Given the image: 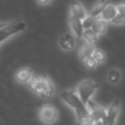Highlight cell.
<instances>
[{
	"label": "cell",
	"mask_w": 125,
	"mask_h": 125,
	"mask_svg": "<svg viewBox=\"0 0 125 125\" xmlns=\"http://www.w3.org/2000/svg\"><path fill=\"white\" fill-rule=\"evenodd\" d=\"M74 90L80 100L87 105L89 102L93 101V97L99 90V84L93 78H85L76 85Z\"/></svg>",
	"instance_id": "7a4b0ae2"
},
{
	"label": "cell",
	"mask_w": 125,
	"mask_h": 125,
	"mask_svg": "<svg viewBox=\"0 0 125 125\" xmlns=\"http://www.w3.org/2000/svg\"><path fill=\"white\" fill-rule=\"evenodd\" d=\"M109 23H111L113 25H124L125 24V15L117 14Z\"/></svg>",
	"instance_id": "7402d4cb"
},
{
	"label": "cell",
	"mask_w": 125,
	"mask_h": 125,
	"mask_svg": "<svg viewBox=\"0 0 125 125\" xmlns=\"http://www.w3.org/2000/svg\"><path fill=\"white\" fill-rule=\"evenodd\" d=\"M92 57L98 62V63H104L106 61V54L104 53V51H103L102 49H98L96 48V50L94 51Z\"/></svg>",
	"instance_id": "d6986e66"
},
{
	"label": "cell",
	"mask_w": 125,
	"mask_h": 125,
	"mask_svg": "<svg viewBox=\"0 0 125 125\" xmlns=\"http://www.w3.org/2000/svg\"><path fill=\"white\" fill-rule=\"evenodd\" d=\"M106 78H107V81L110 84L116 85V84H118L121 81V79H122V73H121L120 69L113 67V68H110L107 71Z\"/></svg>",
	"instance_id": "9a60e30c"
},
{
	"label": "cell",
	"mask_w": 125,
	"mask_h": 125,
	"mask_svg": "<svg viewBox=\"0 0 125 125\" xmlns=\"http://www.w3.org/2000/svg\"><path fill=\"white\" fill-rule=\"evenodd\" d=\"M99 36L95 33V31L90 28V29H84L83 34H82V39L89 44H95V42L98 40Z\"/></svg>",
	"instance_id": "e0dca14e"
},
{
	"label": "cell",
	"mask_w": 125,
	"mask_h": 125,
	"mask_svg": "<svg viewBox=\"0 0 125 125\" xmlns=\"http://www.w3.org/2000/svg\"><path fill=\"white\" fill-rule=\"evenodd\" d=\"M117 14L118 13H117V10H116V5L111 4V3H108L105 6V8L104 9V11L102 12L101 16L98 19L103 20V21H107V22H110Z\"/></svg>",
	"instance_id": "7c38bea8"
},
{
	"label": "cell",
	"mask_w": 125,
	"mask_h": 125,
	"mask_svg": "<svg viewBox=\"0 0 125 125\" xmlns=\"http://www.w3.org/2000/svg\"><path fill=\"white\" fill-rule=\"evenodd\" d=\"M50 81H51V79L48 77L38 76V77H33L28 84H29V88L31 89V91L40 97L46 90Z\"/></svg>",
	"instance_id": "52a82bcc"
},
{
	"label": "cell",
	"mask_w": 125,
	"mask_h": 125,
	"mask_svg": "<svg viewBox=\"0 0 125 125\" xmlns=\"http://www.w3.org/2000/svg\"><path fill=\"white\" fill-rule=\"evenodd\" d=\"M26 28V23L22 21H14L12 22H9L8 25L0 29V44L9 39L10 37L23 31Z\"/></svg>",
	"instance_id": "3957f363"
},
{
	"label": "cell",
	"mask_w": 125,
	"mask_h": 125,
	"mask_svg": "<svg viewBox=\"0 0 125 125\" xmlns=\"http://www.w3.org/2000/svg\"><path fill=\"white\" fill-rule=\"evenodd\" d=\"M96 20H97L96 18H94V17L88 15L85 19L82 20L83 28H84V29H90V28H92V26H93V24H94V22H95Z\"/></svg>",
	"instance_id": "44dd1931"
},
{
	"label": "cell",
	"mask_w": 125,
	"mask_h": 125,
	"mask_svg": "<svg viewBox=\"0 0 125 125\" xmlns=\"http://www.w3.org/2000/svg\"><path fill=\"white\" fill-rule=\"evenodd\" d=\"M59 111L52 104H44L39 108L38 117L40 121L47 125H52L59 119Z\"/></svg>",
	"instance_id": "277c9868"
},
{
	"label": "cell",
	"mask_w": 125,
	"mask_h": 125,
	"mask_svg": "<svg viewBox=\"0 0 125 125\" xmlns=\"http://www.w3.org/2000/svg\"><path fill=\"white\" fill-rule=\"evenodd\" d=\"M116 10H117V13H118V14L125 15V1L118 3V4L116 5Z\"/></svg>",
	"instance_id": "603a6c76"
},
{
	"label": "cell",
	"mask_w": 125,
	"mask_h": 125,
	"mask_svg": "<svg viewBox=\"0 0 125 125\" xmlns=\"http://www.w3.org/2000/svg\"><path fill=\"white\" fill-rule=\"evenodd\" d=\"M15 78L19 83L28 84L31 81V79L33 78V74H32V71L29 67H22L17 71Z\"/></svg>",
	"instance_id": "8fae6325"
},
{
	"label": "cell",
	"mask_w": 125,
	"mask_h": 125,
	"mask_svg": "<svg viewBox=\"0 0 125 125\" xmlns=\"http://www.w3.org/2000/svg\"><path fill=\"white\" fill-rule=\"evenodd\" d=\"M59 96L61 100L72 109L77 121L90 116V110L88 106L80 100L75 90H62L59 93Z\"/></svg>",
	"instance_id": "6da1fadb"
},
{
	"label": "cell",
	"mask_w": 125,
	"mask_h": 125,
	"mask_svg": "<svg viewBox=\"0 0 125 125\" xmlns=\"http://www.w3.org/2000/svg\"><path fill=\"white\" fill-rule=\"evenodd\" d=\"M55 92H56V88H55V86H54V83H53L52 81H50V83H49V85L47 86L46 90L44 91V93H43L40 97H41L42 99H44V100H49V99H51V98L54 97Z\"/></svg>",
	"instance_id": "ac0fdd59"
},
{
	"label": "cell",
	"mask_w": 125,
	"mask_h": 125,
	"mask_svg": "<svg viewBox=\"0 0 125 125\" xmlns=\"http://www.w3.org/2000/svg\"><path fill=\"white\" fill-rule=\"evenodd\" d=\"M87 106L90 110L94 125H106V107L96 104L94 101L89 102Z\"/></svg>",
	"instance_id": "5b68a950"
},
{
	"label": "cell",
	"mask_w": 125,
	"mask_h": 125,
	"mask_svg": "<svg viewBox=\"0 0 125 125\" xmlns=\"http://www.w3.org/2000/svg\"><path fill=\"white\" fill-rule=\"evenodd\" d=\"M70 14L73 15L74 17L80 19L81 21L88 16L84 6L78 0H71L70 1Z\"/></svg>",
	"instance_id": "30bf717a"
},
{
	"label": "cell",
	"mask_w": 125,
	"mask_h": 125,
	"mask_svg": "<svg viewBox=\"0 0 125 125\" xmlns=\"http://www.w3.org/2000/svg\"><path fill=\"white\" fill-rule=\"evenodd\" d=\"M121 110L119 99H115L108 107H106V125H117L118 117Z\"/></svg>",
	"instance_id": "8992f818"
},
{
	"label": "cell",
	"mask_w": 125,
	"mask_h": 125,
	"mask_svg": "<svg viewBox=\"0 0 125 125\" xmlns=\"http://www.w3.org/2000/svg\"><path fill=\"white\" fill-rule=\"evenodd\" d=\"M109 2L107 0H97L96 3L93 5V7H92V9H91V11L89 13V15L92 16V17H94V18H96V19H98L101 16L102 12L104 11V9L105 8V6Z\"/></svg>",
	"instance_id": "5bb4252c"
},
{
	"label": "cell",
	"mask_w": 125,
	"mask_h": 125,
	"mask_svg": "<svg viewBox=\"0 0 125 125\" xmlns=\"http://www.w3.org/2000/svg\"><path fill=\"white\" fill-rule=\"evenodd\" d=\"M59 46L63 51H71L76 46V37L71 32L64 33L59 39Z\"/></svg>",
	"instance_id": "ba28073f"
},
{
	"label": "cell",
	"mask_w": 125,
	"mask_h": 125,
	"mask_svg": "<svg viewBox=\"0 0 125 125\" xmlns=\"http://www.w3.org/2000/svg\"><path fill=\"white\" fill-rule=\"evenodd\" d=\"M8 24H9V22H0V29L3 28V27H5V26L8 25Z\"/></svg>",
	"instance_id": "d4e9b609"
},
{
	"label": "cell",
	"mask_w": 125,
	"mask_h": 125,
	"mask_svg": "<svg viewBox=\"0 0 125 125\" xmlns=\"http://www.w3.org/2000/svg\"><path fill=\"white\" fill-rule=\"evenodd\" d=\"M83 62H84V65L86 66V68H88L89 70H93V69L97 68V66L99 65L98 62L93 57H89V58L85 59L83 61Z\"/></svg>",
	"instance_id": "ffe728a7"
},
{
	"label": "cell",
	"mask_w": 125,
	"mask_h": 125,
	"mask_svg": "<svg viewBox=\"0 0 125 125\" xmlns=\"http://www.w3.org/2000/svg\"><path fill=\"white\" fill-rule=\"evenodd\" d=\"M53 0H36V2L39 4V5H48V4H50L51 2H52Z\"/></svg>",
	"instance_id": "cb8c5ba5"
},
{
	"label": "cell",
	"mask_w": 125,
	"mask_h": 125,
	"mask_svg": "<svg viewBox=\"0 0 125 125\" xmlns=\"http://www.w3.org/2000/svg\"><path fill=\"white\" fill-rule=\"evenodd\" d=\"M68 26L70 28V32L76 37V38H82V34L84 31L83 25H82V21L73 15L69 14L68 16Z\"/></svg>",
	"instance_id": "9c48e42d"
},
{
	"label": "cell",
	"mask_w": 125,
	"mask_h": 125,
	"mask_svg": "<svg viewBox=\"0 0 125 125\" xmlns=\"http://www.w3.org/2000/svg\"><path fill=\"white\" fill-rule=\"evenodd\" d=\"M92 29L95 31V33L100 37L102 35H104L107 29V21H104L103 20L97 19L92 26Z\"/></svg>",
	"instance_id": "2e32d148"
},
{
	"label": "cell",
	"mask_w": 125,
	"mask_h": 125,
	"mask_svg": "<svg viewBox=\"0 0 125 125\" xmlns=\"http://www.w3.org/2000/svg\"><path fill=\"white\" fill-rule=\"evenodd\" d=\"M96 50V46L95 44H89V43H84L80 46L79 50H78V57L79 59L83 62L85 59L92 57L94 51Z\"/></svg>",
	"instance_id": "4fadbf2b"
}]
</instances>
